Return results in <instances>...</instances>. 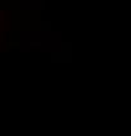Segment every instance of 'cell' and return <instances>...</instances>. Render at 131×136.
<instances>
[{"label":"cell","mask_w":131,"mask_h":136,"mask_svg":"<svg viewBox=\"0 0 131 136\" xmlns=\"http://www.w3.org/2000/svg\"><path fill=\"white\" fill-rule=\"evenodd\" d=\"M50 25H51V24L50 22H42L41 24V26H42V30H45V29H46V30H50Z\"/></svg>","instance_id":"cell-1"},{"label":"cell","mask_w":131,"mask_h":136,"mask_svg":"<svg viewBox=\"0 0 131 136\" xmlns=\"http://www.w3.org/2000/svg\"><path fill=\"white\" fill-rule=\"evenodd\" d=\"M41 42H30V46L31 47H39V46H41Z\"/></svg>","instance_id":"cell-2"},{"label":"cell","mask_w":131,"mask_h":136,"mask_svg":"<svg viewBox=\"0 0 131 136\" xmlns=\"http://www.w3.org/2000/svg\"><path fill=\"white\" fill-rule=\"evenodd\" d=\"M3 20V10H0V21Z\"/></svg>","instance_id":"cell-3"}]
</instances>
